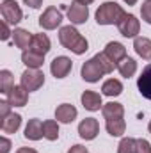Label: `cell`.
<instances>
[{
	"instance_id": "cell-1",
	"label": "cell",
	"mask_w": 151,
	"mask_h": 153,
	"mask_svg": "<svg viewBox=\"0 0 151 153\" xmlns=\"http://www.w3.org/2000/svg\"><path fill=\"white\" fill-rule=\"evenodd\" d=\"M59 43H61L66 50H71L76 55H82V53H85V52L89 50L87 39L84 38L73 25H64V27H61V30H59Z\"/></svg>"
},
{
	"instance_id": "cell-2",
	"label": "cell",
	"mask_w": 151,
	"mask_h": 153,
	"mask_svg": "<svg viewBox=\"0 0 151 153\" xmlns=\"http://www.w3.org/2000/svg\"><path fill=\"white\" fill-rule=\"evenodd\" d=\"M124 14V9L117 2H103L96 11V22L98 25H117Z\"/></svg>"
},
{
	"instance_id": "cell-3",
	"label": "cell",
	"mask_w": 151,
	"mask_h": 153,
	"mask_svg": "<svg viewBox=\"0 0 151 153\" xmlns=\"http://www.w3.org/2000/svg\"><path fill=\"white\" fill-rule=\"evenodd\" d=\"M0 14L4 22H7L9 25H18L23 20V11L16 0H4L0 5Z\"/></svg>"
},
{
	"instance_id": "cell-4",
	"label": "cell",
	"mask_w": 151,
	"mask_h": 153,
	"mask_svg": "<svg viewBox=\"0 0 151 153\" xmlns=\"http://www.w3.org/2000/svg\"><path fill=\"white\" fill-rule=\"evenodd\" d=\"M61 23H62V13H61V9H57L53 5L46 7L43 11V14L39 16V27L44 30H53V29L61 27Z\"/></svg>"
},
{
	"instance_id": "cell-5",
	"label": "cell",
	"mask_w": 151,
	"mask_h": 153,
	"mask_svg": "<svg viewBox=\"0 0 151 153\" xmlns=\"http://www.w3.org/2000/svg\"><path fill=\"white\" fill-rule=\"evenodd\" d=\"M20 82H21V85L30 93V91H38L39 87L44 84V73L41 71V70H32V68H29V70H25L21 76H20Z\"/></svg>"
},
{
	"instance_id": "cell-6",
	"label": "cell",
	"mask_w": 151,
	"mask_h": 153,
	"mask_svg": "<svg viewBox=\"0 0 151 153\" xmlns=\"http://www.w3.org/2000/svg\"><path fill=\"white\" fill-rule=\"evenodd\" d=\"M117 29H119V34L124 36V38H137L139 30H141V22L137 20V16L133 14H124V18L117 23Z\"/></svg>"
},
{
	"instance_id": "cell-7",
	"label": "cell",
	"mask_w": 151,
	"mask_h": 153,
	"mask_svg": "<svg viewBox=\"0 0 151 153\" xmlns=\"http://www.w3.org/2000/svg\"><path fill=\"white\" fill-rule=\"evenodd\" d=\"M73 70V61L66 55H59L52 61L50 64V71L55 78H64V76L70 75V71Z\"/></svg>"
},
{
	"instance_id": "cell-8",
	"label": "cell",
	"mask_w": 151,
	"mask_h": 153,
	"mask_svg": "<svg viewBox=\"0 0 151 153\" xmlns=\"http://www.w3.org/2000/svg\"><path fill=\"white\" fill-rule=\"evenodd\" d=\"M80 75H82V78H84L85 82L94 84V82H98L101 76L105 75V73H103V70L100 68V64H98L94 59H89V61H85V62L82 64Z\"/></svg>"
},
{
	"instance_id": "cell-9",
	"label": "cell",
	"mask_w": 151,
	"mask_h": 153,
	"mask_svg": "<svg viewBox=\"0 0 151 153\" xmlns=\"http://www.w3.org/2000/svg\"><path fill=\"white\" fill-rule=\"evenodd\" d=\"M98 132H100V123H98V119H94V117H85V119H82L80 125H78V134H80V137L85 139V141L96 139Z\"/></svg>"
},
{
	"instance_id": "cell-10",
	"label": "cell",
	"mask_w": 151,
	"mask_h": 153,
	"mask_svg": "<svg viewBox=\"0 0 151 153\" xmlns=\"http://www.w3.org/2000/svg\"><path fill=\"white\" fill-rule=\"evenodd\" d=\"M68 18L73 25H82L87 22L89 18V7L84 5V4H78L73 2L71 5H68Z\"/></svg>"
},
{
	"instance_id": "cell-11",
	"label": "cell",
	"mask_w": 151,
	"mask_h": 153,
	"mask_svg": "<svg viewBox=\"0 0 151 153\" xmlns=\"http://www.w3.org/2000/svg\"><path fill=\"white\" fill-rule=\"evenodd\" d=\"M5 96H7V102L11 105H14V107H25L27 102H29V91L21 84L20 85H14Z\"/></svg>"
},
{
	"instance_id": "cell-12",
	"label": "cell",
	"mask_w": 151,
	"mask_h": 153,
	"mask_svg": "<svg viewBox=\"0 0 151 153\" xmlns=\"http://www.w3.org/2000/svg\"><path fill=\"white\" fill-rule=\"evenodd\" d=\"M80 100H82L84 109H87V111H91V112H96V111H100V109L103 107V103H101V94L96 93V91H84L82 96H80Z\"/></svg>"
},
{
	"instance_id": "cell-13",
	"label": "cell",
	"mask_w": 151,
	"mask_h": 153,
	"mask_svg": "<svg viewBox=\"0 0 151 153\" xmlns=\"http://www.w3.org/2000/svg\"><path fill=\"white\" fill-rule=\"evenodd\" d=\"M76 114H78V111H76L71 103H61V105L55 109V119H57L59 123H64V125L73 123Z\"/></svg>"
},
{
	"instance_id": "cell-14",
	"label": "cell",
	"mask_w": 151,
	"mask_h": 153,
	"mask_svg": "<svg viewBox=\"0 0 151 153\" xmlns=\"http://www.w3.org/2000/svg\"><path fill=\"white\" fill-rule=\"evenodd\" d=\"M137 87H139V93L144 98L151 100V64H146L144 66L141 76L137 78Z\"/></svg>"
},
{
	"instance_id": "cell-15",
	"label": "cell",
	"mask_w": 151,
	"mask_h": 153,
	"mask_svg": "<svg viewBox=\"0 0 151 153\" xmlns=\"http://www.w3.org/2000/svg\"><path fill=\"white\" fill-rule=\"evenodd\" d=\"M32 38H34V34L29 32L27 29H14V32H13V45L16 48H21V50H29L30 45H32Z\"/></svg>"
},
{
	"instance_id": "cell-16",
	"label": "cell",
	"mask_w": 151,
	"mask_h": 153,
	"mask_svg": "<svg viewBox=\"0 0 151 153\" xmlns=\"http://www.w3.org/2000/svg\"><path fill=\"white\" fill-rule=\"evenodd\" d=\"M23 135H25V139H29V141H39V139H43L44 134H43V123H41V119H38V117L29 119Z\"/></svg>"
},
{
	"instance_id": "cell-17",
	"label": "cell",
	"mask_w": 151,
	"mask_h": 153,
	"mask_svg": "<svg viewBox=\"0 0 151 153\" xmlns=\"http://www.w3.org/2000/svg\"><path fill=\"white\" fill-rule=\"evenodd\" d=\"M105 53H107V57L112 61V62H121L124 57H126V48L121 45V43H117V41H110V43H107V46H105V50H103Z\"/></svg>"
},
{
	"instance_id": "cell-18",
	"label": "cell",
	"mask_w": 151,
	"mask_h": 153,
	"mask_svg": "<svg viewBox=\"0 0 151 153\" xmlns=\"http://www.w3.org/2000/svg\"><path fill=\"white\" fill-rule=\"evenodd\" d=\"M21 62H23L27 68L39 70V68L43 66V62H44V55L29 48V50H23V53H21Z\"/></svg>"
},
{
	"instance_id": "cell-19",
	"label": "cell",
	"mask_w": 151,
	"mask_h": 153,
	"mask_svg": "<svg viewBox=\"0 0 151 153\" xmlns=\"http://www.w3.org/2000/svg\"><path fill=\"white\" fill-rule=\"evenodd\" d=\"M20 126H21V116L14 114V112H11L7 117H4L0 121V128L4 134H14V132H18Z\"/></svg>"
},
{
	"instance_id": "cell-20",
	"label": "cell",
	"mask_w": 151,
	"mask_h": 153,
	"mask_svg": "<svg viewBox=\"0 0 151 153\" xmlns=\"http://www.w3.org/2000/svg\"><path fill=\"white\" fill-rule=\"evenodd\" d=\"M133 48H135L139 57H142L144 61H151V39L142 38V36L135 38L133 39Z\"/></svg>"
},
{
	"instance_id": "cell-21",
	"label": "cell",
	"mask_w": 151,
	"mask_h": 153,
	"mask_svg": "<svg viewBox=\"0 0 151 153\" xmlns=\"http://www.w3.org/2000/svg\"><path fill=\"white\" fill-rule=\"evenodd\" d=\"M52 48V43H50V38L46 34H34L32 38V45H30V50L38 52V53H43L46 55Z\"/></svg>"
},
{
	"instance_id": "cell-22",
	"label": "cell",
	"mask_w": 151,
	"mask_h": 153,
	"mask_svg": "<svg viewBox=\"0 0 151 153\" xmlns=\"http://www.w3.org/2000/svg\"><path fill=\"white\" fill-rule=\"evenodd\" d=\"M105 128H107L109 135H112V137H121V135L126 132V123H124L123 117H114V119H107Z\"/></svg>"
},
{
	"instance_id": "cell-23",
	"label": "cell",
	"mask_w": 151,
	"mask_h": 153,
	"mask_svg": "<svg viewBox=\"0 0 151 153\" xmlns=\"http://www.w3.org/2000/svg\"><path fill=\"white\" fill-rule=\"evenodd\" d=\"M101 114L105 119H114V117H123L124 116V107L117 102H109L101 107Z\"/></svg>"
},
{
	"instance_id": "cell-24",
	"label": "cell",
	"mask_w": 151,
	"mask_h": 153,
	"mask_svg": "<svg viewBox=\"0 0 151 153\" xmlns=\"http://www.w3.org/2000/svg\"><path fill=\"white\" fill-rule=\"evenodd\" d=\"M117 71L121 73V76H124V78L133 76L135 71H137V62H135V59H132V57L126 55L121 62H117Z\"/></svg>"
},
{
	"instance_id": "cell-25",
	"label": "cell",
	"mask_w": 151,
	"mask_h": 153,
	"mask_svg": "<svg viewBox=\"0 0 151 153\" xmlns=\"http://www.w3.org/2000/svg\"><path fill=\"white\" fill-rule=\"evenodd\" d=\"M101 93H103L105 96H119V94L123 93V84H121L119 80H115V78H109V80L103 82Z\"/></svg>"
},
{
	"instance_id": "cell-26",
	"label": "cell",
	"mask_w": 151,
	"mask_h": 153,
	"mask_svg": "<svg viewBox=\"0 0 151 153\" xmlns=\"http://www.w3.org/2000/svg\"><path fill=\"white\" fill-rule=\"evenodd\" d=\"M43 134H44V139L57 141L59 139V121H55V119L43 121Z\"/></svg>"
},
{
	"instance_id": "cell-27",
	"label": "cell",
	"mask_w": 151,
	"mask_h": 153,
	"mask_svg": "<svg viewBox=\"0 0 151 153\" xmlns=\"http://www.w3.org/2000/svg\"><path fill=\"white\" fill-rule=\"evenodd\" d=\"M93 59H94V61H96V62L100 64V68L103 70V73H105V75L112 73L114 70L117 68V64H115V62H112V61H110V59L107 57V53H105V52H100V53H96V55H94Z\"/></svg>"
},
{
	"instance_id": "cell-28",
	"label": "cell",
	"mask_w": 151,
	"mask_h": 153,
	"mask_svg": "<svg viewBox=\"0 0 151 153\" xmlns=\"http://www.w3.org/2000/svg\"><path fill=\"white\" fill-rule=\"evenodd\" d=\"M14 76L9 70H2L0 71V93L2 94H7L13 87H14Z\"/></svg>"
},
{
	"instance_id": "cell-29",
	"label": "cell",
	"mask_w": 151,
	"mask_h": 153,
	"mask_svg": "<svg viewBox=\"0 0 151 153\" xmlns=\"http://www.w3.org/2000/svg\"><path fill=\"white\" fill-rule=\"evenodd\" d=\"M117 153H137V139H133V137L121 139V143L117 146Z\"/></svg>"
},
{
	"instance_id": "cell-30",
	"label": "cell",
	"mask_w": 151,
	"mask_h": 153,
	"mask_svg": "<svg viewBox=\"0 0 151 153\" xmlns=\"http://www.w3.org/2000/svg\"><path fill=\"white\" fill-rule=\"evenodd\" d=\"M141 16H142V20L151 25V0H144L142 2V5H141Z\"/></svg>"
},
{
	"instance_id": "cell-31",
	"label": "cell",
	"mask_w": 151,
	"mask_h": 153,
	"mask_svg": "<svg viewBox=\"0 0 151 153\" xmlns=\"http://www.w3.org/2000/svg\"><path fill=\"white\" fill-rule=\"evenodd\" d=\"M137 153H151V144L146 139H137Z\"/></svg>"
},
{
	"instance_id": "cell-32",
	"label": "cell",
	"mask_w": 151,
	"mask_h": 153,
	"mask_svg": "<svg viewBox=\"0 0 151 153\" xmlns=\"http://www.w3.org/2000/svg\"><path fill=\"white\" fill-rule=\"evenodd\" d=\"M11 103L7 102V100H2L0 102V119H4V117H7V116L11 114Z\"/></svg>"
},
{
	"instance_id": "cell-33",
	"label": "cell",
	"mask_w": 151,
	"mask_h": 153,
	"mask_svg": "<svg viewBox=\"0 0 151 153\" xmlns=\"http://www.w3.org/2000/svg\"><path fill=\"white\" fill-rule=\"evenodd\" d=\"M11 36H13V32H11V29H9V23H7V22H2V36H0V39H2V41H7Z\"/></svg>"
},
{
	"instance_id": "cell-34",
	"label": "cell",
	"mask_w": 151,
	"mask_h": 153,
	"mask_svg": "<svg viewBox=\"0 0 151 153\" xmlns=\"http://www.w3.org/2000/svg\"><path fill=\"white\" fill-rule=\"evenodd\" d=\"M11 152V141L7 137H0V153H9Z\"/></svg>"
},
{
	"instance_id": "cell-35",
	"label": "cell",
	"mask_w": 151,
	"mask_h": 153,
	"mask_svg": "<svg viewBox=\"0 0 151 153\" xmlns=\"http://www.w3.org/2000/svg\"><path fill=\"white\" fill-rule=\"evenodd\" d=\"M68 153H89V152H87V148L82 146V144H73V146L68 150Z\"/></svg>"
},
{
	"instance_id": "cell-36",
	"label": "cell",
	"mask_w": 151,
	"mask_h": 153,
	"mask_svg": "<svg viewBox=\"0 0 151 153\" xmlns=\"http://www.w3.org/2000/svg\"><path fill=\"white\" fill-rule=\"evenodd\" d=\"M23 4L29 5V7H32V9H38V7H41L43 0H23Z\"/></svg>"
},
{
	"instance_id": "cell-37",
	"label": "cell",
	"mask_w": 151,
	"mask_h": 153,
	"mask_svg": "<svg viewBox=\"0 0 151 153\" xmlns=\"http://www.w3.org/2000/svg\"><path fill=\"white\" fill-rule=\"evenodd\" d=\"M16 153H38L34 148H20Z\"/></svg>"
},
{
	"instance_id": "cell-38",
	"label": "cell",
	"mask_w": 151,
	"mask_h": 153,
	"mask_svg": "<svg viewBox=\"0 0 151 153\" xmlns=\"http://www.w3.org/2000/svg\"><path fill=\"white\" fill-rule=\"evenodd\" d=\"M75 2H78V4H84V5H89V4H93L94 0H75Z\"/></svg>"
},
{
	"instance_id": "cell-39",
	"label": "cell",
	"mask_w": 151,
	"mask_h": 153,
	"mask_svg": "<svg viewBox=\"0 0 151 153\" xmlns=\"http://www.w3.org/2000/svg\"><path fill=\"white\" fill-rule=\"evenodd\" d=\"M124 4H128V5H135L137 4V0H123Z\"/></svg>"
},
{
	"instance_id": "cell-40",
	"label": "cell",
	"mask_w": 151,
	"mask_h": 153,
	"mask_svg": "<svg viewBox=\"0 0 151 153\" xmlns=\"http://www.w3.org/2000/svg\"><path fill=\"white\" fill-rule=\"evenodd\" d=\"M148 130H150V134H151V121H150V125H148Z\"/></svg>"
}]
</instances>
